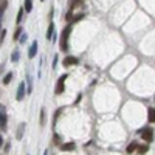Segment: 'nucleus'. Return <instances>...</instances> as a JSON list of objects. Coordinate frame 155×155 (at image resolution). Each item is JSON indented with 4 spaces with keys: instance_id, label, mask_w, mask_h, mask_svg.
I'll use <instances>...</instances> for the list:
<instances>
[{
    "instance_id": "obj_1",
    "label": "nucleus",
    "mask_w": 155,
    "mask_h": 155,
    "mask_svg": "<svg viewBox=\"0 0 155 155\" xmlns=\"http://www.w3.org/2000/svg\"><path fill=\"white\" fill-rule=\"evenodd\" d=\"M70 33H71V25L65 26V28H64V31L60 33V50H62V51L68 50V44H67V40H68Z\"/></svg>"
},
{
    "instance_id": "obj_2",
    "label": "nucleus",
    "mask_w": 155,
    "mask_h": 155,
    "mask_svg": "<svg viewBox=\"0 0 155 155\" xmlns=\"http://www.w3.org/2000/svg\"><path fill=\"white\" fill-rule=\"evenodd\" d=\"M140 134H141V138L144 140L146 143L154 141V130H152V127H146V129L140 130Z\"/></svg>"
},
{
    "instance_id": "obj_3",
    "label": "nucleus",
    "mask_w": 155,
    "mask_h": 155,
    "mask_svg": "<svg viewBox=\"0 0 155 155\" xmlns=\"http://www.w3.org/2000/svg\"><path fill=\"white\" fill-rule=\"evenodd\" d=\"M65 79H67V74H62V76L59 78L58 84H56V90H54L56 95H60V93H64V90H65Z\"/></svg>"
},
{
    "instance_id": "obj_4",
    "label": "nucleus",
    "mask_w": 155,
    "mask_h": 155,
    "mask_svg": "<svg viewBox=\"0 0 155 155\" xmlns=\"http://www.w3.org/2000/svg\"><path fill=\"white\" fill-rule=\"evenodd\" d=\"M6 121H8V115L5 113V107L0 105V127L6 129Z\"/></svg>"
},
{
    "instance_id": "obj_5",
    "label": "nucleus",
    "mask_w": 155,
    "mask_h": 155,
    "mask_svg": "<svg viewBox=\"0 0 155 155\" xmlns=\"http://www.w3.org/2000/svg\"><path fill=\"white\" fill-rule=\"evenodd\" d=\"M25 93H26V89H25V84L23 82H20L17 87V95H16V99L17 101H22L25 98Z\"/></svg>"
},
{
    "instance_id": "obj_6",
    "label": "nucleus",
    "mask_w": 155,
    "mask_h": 155,
    "mask_svg": "<svg viewBox=\"0 0 155 155\" xmlns=\"http://www.w3.org/2000/svg\"><path fill=\"white\" fill-rule=\"evenodd\" d=\"M78 62H79L78 58H74V56H67V58L62 60V65L64 67H71V65H76Z\"/></svg>"
},
{
    "instance_id": "obj_7",
    "label": "nucleus",
    "mask_w": 155,
    "mask_h": 155,
    "mask_svg": "<svg viewBox=\"0 0 155 155\" xmlns=\"http://www.w3.org/2000/svg\"><path fill=\"white\" fill-rule=\"evenodd\" d=\"M36 54H37V40H34V42H33V45H31V47H30V51H28V58H30V59H33V58H34Z\"/></svg>"
},
{
    "instance_id": "obj_8",
    "label": "nucleus",
    "mask_w": 155,
    "mask_h": 155,
    "mask_svg": "<svg viewBox=\"0 0 155 155\" xmlns=\"http://www.w3.org/2000/svg\"><path fill=\"white\" fill-rule=\"evenodd\" d=\"M74 147H76V144H74L73 141H71V143H65V144H60V150H73Z\"/></svg>"
},
{
    "instance_id": "obj_9",
    "label": "nucleus",
    "mask_w": 155,
    "mask_h": 155,
    "mask_svg": "<svg viewBox=\"0 0 155 155\" xmlns=\"http://www.w3.org/2000/svg\"><path fill=\"white\" fill-rule=\"evenodd\" d=\"M147 119H149V123H155V109L154 107H150L147 110Z\"/></svg>"
},
{
    "instance_id": "obj_10",
    "label": "nucleus",
    "mask_w": 155,
    "mask_h": 155,
    "mask_svg": "<svg viewBox=\"0 0 155 155\" xmlns=\"http://www.w3.org/2000/svg\"><path fill=\"white\" fill-rule=\"evenodd\" d=\"M137 147H138V143H137V141H134V143H130V144L127 146L126 152H127V154H134L135 150H137Z\"/></svg>"
},
{
    "instance_id": "obj_11",
    "label": "nucleus",
    "mask_w": 155,
    "mask_h": 155,
    "mask_svg": "<svg viewBox=\"0 0 155 155\" xmlns=\"http://www.w3.org/2000/svg\"><path fill=\"white\" fill-rule=\"evenodd\" d=\"M147 150H149V146H147V144H138L135 152H137V154H146Z\"/></svg>"
},
{
    "instance_id": "obj_12",
    "label": "nucleus",
    "mask_w": 155,
    "mask_h": 155,
    "mask_svg": "<svg viewBox=\"0 0 155 155\" xmlns=\"http://www.w3.org/2000/svg\"><path fill=\"white\" fill-rule=\"evenodd\" d=\"M23 132H25V124H20V126H19V129H17V134H16L17 140H22V137H23Z\"/></svg>"
},
{
    "instance_id": "obj_13",
    "label": "nucleus",
    "mask_w": 155,
    "mask_h": 155,
    "mask_svg": "<svg viewBox=\"0 0 155 155\" xmlns=\"http://www.w3.org/2000/svg\"><path fill=\"white\" fill-rule=\"evenodd\" d=\"M25 5H23V8H25V11L26 13H30V11L33 9V0H25Z\"/></svg>"
},
{
    "instance_id": "obj_14",
    "label": "nucleus",
    "mask_w": 155,
    "mask_h": 155,
    "mask_svg": "<svg viewBox=\"0 0 155 155\" xmlns=\"http://www.w3.org/2000/svg\"><path fill=\"white\" fill-rule=\"evenodd\" d=\"M70 9L71 11H73L74 8H76V6H79V5H81V3H82V0H70Z\"/></svg>"
},
{
    "instance_id": "obj_15",
    "label": "nucleus",
    "mask_w": 155,
    "mask_h": 155,
    "mask_svg": "<svg viewBox=\"0 0 155 155\" xmlns=\"http://www.w3.org/2000/svg\"><path fill=\"white\" fill-rule=\"evenodd\" d=\"M11 79H13V73L9 71V73H6V74H5V78H3V84L8 85L9 82H11Z\"/></svg>"
},
{
    "instance_id": "obj_16",
    "label": "nucleus",
    "mask_w": 155,
    "mask_h": 155,
    "mask_svg": "<svg viewBox=\"0 0 155 155\" xmlns=\"http://www.w3.org/2000/svg\"><path fill=\"white\" fill-rule=\"evenodd\" d=\"M53 31H54V23H50V26H48V31H47V39H51V36H53Z\"/></svg>"
},
{
    "instance_id": "obj_17",
    "label": "nucleus",
    "mask_w": 155,
    "mask_h": 155,
    "mask_svg": "<svg viewBox=\"0 0 155 155\" xmlns=\"http://www.w3.org/2000/svg\"><path fill=\"white\" fill-rule=\"evenodd\" d=\"M23 14H25V8H20V9H19V14H17V23H20V22H22Z\"/></svg>"
},
{
    "instance_id": "obj_18",
    "label": "nucleus",
    "mask_w": 155,
    "mask_h": 155,
    "mask_svg": "<svg viewBox=\"0 0 155 155\" xmlns=\"http://www.w3.org/2000/svg\"><path fill=\"white\" fill-rule=\"evenodd\" d=\"M20 34H22V28L19 26V28L16 30V33H14V36H13V37H14V40H17L19 37H20Z\"/></svg>"
},
{
    "instance_id": "obj_19",
    "label": "nucleus",
    "mask_w": 155,
    "mask_h": 155,
    "mask_svg": "<svg viewBox=\"0 0 155 155\" xmlns=\"http://www.w3.org/2000/svg\"><path fill=\"white\" fill-rule=\"evenodd\" d=\"M65 19H67V22H73V13H71V9L68 11V13H67Z\"/></svg>"
},
{
    "instance_id": "obj_20",
    "label": "nucleus",
    "mask_w": 155,
    "mask_h": 155,
    "mask_svg": "<svg viewBox=\"0 0 155 155\" xmlns=\"http://www.w3.org/2000/svg\"><path fill=\"white\" fill-rule=\"evenodd\" d=\"M17 59H19V51H14L13 56H11V60H13V62H16Z\"/></svg>"
},
{
    "instance_id": "obj_21",
    "label": "nucleus",
    "mask_w": 155,
    "mask_h": 155,
    "mask_svg": "<svg viewBox=\"0 0 155 155\" xmlns=\"http://www.w3.org/2000/svg\"><path fill=\"white\" fill-rule=\"evenodd\" d=\"M60 112H62V110H60V109H58V110L54 112V118H53V123H54V124H56V119H58V116L60 115Z\"/></svg>"
},
{
    "instance_id": "obj_22",
    "label": "nucleus",
    "mask_w": 155,
    "mask_h": 155,
    "mask_svg": "<svg viewBox=\"0 0 155 155\" xmlns=\"http://www.w3.org/2000/svg\"><path fill=\"white\" fill-rule=\"evenodd\" d=\"M40 124H42V126L45 124V110L40 112Z\"/></svg>"
},
{
    "instance_id": "obj_23",
    "label": "nucleus",
    "mask_w": 155,
    "mask_h": 155,
    "mask_svg": "<svg viewBox=\"0 0 155 155\" xmlns=\"http://www.w3.org/2000/svg\"><path fill=\"white\" fill-rule=\"evenodd\" d=\"M54 144L56 146L60 144V137H59V135H54Z\"/></svg>"
},
{
    "instance_id": "obj_24",
    "label": "nucleus",
    "mask_w": 155,
    "mask_h": 155,
    "mask_svg": "<svg viewBox=\"0 0 155 155\" xmlns=\"http://www.w3.org/2000/svg\"><path fill=\"white\" fill-rule=\"evenodd\" d=\"M82 17H84V14H78L76 17H73V22H78V20H81Z\"/></svg>"
},
{
    "instance_id": "obj_25",
    "label": "nucleus",
    "mask_w": 155,
    "mask_h": 155,
    "mask_svg": "<svg viewBox=\"0 0 155 155\" xmlns=\"http://www.w3.org/2000/svg\"><path fill=\"white\" fill-rule=\"evenodd\" d=\"M25 40H26V34H22V37H20V42H22V44H23V42H25Z\"/></svg>"
},
{
    "instance_id": "obj_26",
    "label": "nucleus",
    "mask_w": 155,
    "mask_h": 155,
    "mask_svg": "<svg viewBox=\"0 0 155 155\" xmlns=\"http://www.w3.org/2000/svg\"><path fill=\"white\" fill-rule=\"evenodd\" d=\"M56 64H58V56H56L54 60H53V67H54V68H56Z\"/></svg>"
},
{
    "instance_id": "obj_27",
    "label": "nucleus",
    "mask_w": 155,
    "mask_h": 155,
    "mask_svg": "<svg viewBox=\"0 0 155 155\" xmlns=\"http://www.w3.org/2000/svg\"><path fill=\"white\" fill-rule=\"evenodd\" d=\"M9 147H11V144H9V143H8V144L5 146V150H6V152H8V150H9Z\"/></svg>"
},
{
    "instance_id": "obj_28",
    "label": "nucleus",
    "mask_w": 155,
    "mask_h": 155,
    "mask_svg": "<svg viewBox=\"0 0 155 155\" xmlns=\"http://www.w3.org/2000/svg\"><path fill=\"white\" fill-rule=\"evenodd\" d=\"M2 146H3V137L0 135V147H2Z\"/></svg>"
},
{
    "instance_id": "obj_29",
    "label": "nucleus",
    "mask_w": 155,
    "mask_h": 155,
    "mask_svg": "<svg viewBox=\"0 0 155 155\" xmlns=\"http://www.w3.org/2000/svg\"><path fill=\"white\" fill-rule=\"evenodd\" d=\"M3 11H5V9H2V8H0V16H2V14H3Z\"/></svg>"
},
{
    "instance_id": "obj_30",
    "label": "nucleus",
    "mask_w": 155,
    "mask_h": 155,
    "mask_svg": "<svg viewBox=\"0 0 155 155\" xmlns=\"http://www.w3.org/2000/svg\"><path fill=\"white\" fill-rule=\"evenodd\" d=\"M0 34H2V23H0Z\"/></svg>"
},
{
    "instance_id": "obj_31",
    "label": "nucleus",
    "mask_w": 155,
    "mask_h": 155,
    "mask_svg": "<svg viewBox=\"0 0 155 155\" xmlns=\"http://www.w3.org/2000/svg\"><path fill=\"white\" fill-rule=\"evenodd\" d=\"M42 2H45V0H42Z\"/></svg>"
}]
</instances>
